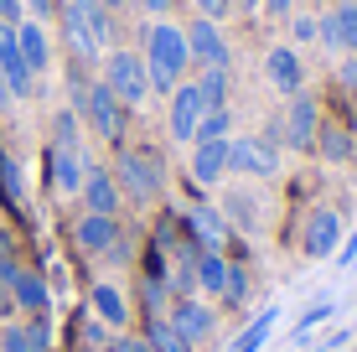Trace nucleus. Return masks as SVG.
Returning <instances> with one entry per match:
<instances>
[{"label":"nucleus","instance_id":"obj_46","mask_svg":"<svg viewBox=\"0 0 357 352\" xmlns=\"http://www.w3.org/2000/svg\"><path fill=\"white\" fill-rule=\"evenodd\" d=\"M233 10H259V0H233Z\"/></svg>","mask_w":357,"mask_h":352},{"label":"nucleus","instance_id":"obj_47","mask_svg":"<svg viewBox=\"0 0 357 352\" xmlns=\"http://www.w3.org/2000/svg\"><path fill=\"white\" fill-rule=\"evenodd\" d=\"M10 99V83H6V72H0V104H6Z\"/></svg>","mask_w":357,"mask_h":352},{"label":"nucleus","instance_id":"obj_30","mask_svg":"<svg viewBox=\"0 0 357 352\" xmlns=\"http://www.w3.org/2000/svg\"><path fill=\"white\" fill-rule=\"evenodd\" d=\"M0 197H6L10 208H21V202H26V192H21V166L10 161V155H0Z\"/></svg>","mask_w":357,"mask_h":352},{"label":"nucleus","instance_id":"obj_24","mask_svg":"<svg viewBox=\"0 0 357 352\" xmlns=\"http://www.w3.org/2000/svg\"><path fill=\"white\" fill-rule=\"evenodd\" d=\"M192 280L202 296H223V285H228V259L218 249H197V264H192Z\"/></svg>","mask_w":357,"mask_h":352},{"label":"nucleus","instance_id":"obj_22","mask_svg":"<svg viewBox=\"0 0 357 352\" xmlns=\"http://www.w3.org/2000/svg\"><path fill=\"white\" fill-rule=\"evenodd\" d=\"M47 347H52L47 316H31L26 326H6L0 332V352H47Z\"/></svg>","mask_w":357,"mask_h":352},{"label":"nucleus","instance_id":"obj_23","mask_svg":"<svg viewBox=\"0 0 357 352\" xmlns=\"http://www.w3.org/2000/svg\"><path fill=\"white\" fill-rule=\"evenodd\" d=\"M16 47H21V63L31 68V78L52 63V42H47L42 21H21V26H16Z\"/></svg>","mask_w":357,"mask_h":352},{"label":"nucleus","instance_id":"obj_40","mask_svg":"<svg viewBox=\"0 0 357 352\" xmlns=\"http://www.w3.org/2000/svg\"><path fill=\"white\" fill-rule=\"evenodd\" d=\"M21 16H26V10H21V0H0V21H10V26H21Z\"/></svg>","mask_w":357,"mask_h":352},{"label":"nucleus","instance_id":"obj_5","mask_svg":"<svg viewBox=\"0 0 357 352\" xmlns=\"http://www.w3.org/2000/svg\"><path fill=\"white\" fill-rule=\"evenodd\" d=\"M104 83L114 89V99L125 109H140L151 99V72H145V57H135V52H109L104 57Z\"/></svg>","mask_w":357,"mask_h":352},{"label":"nucleus","instance_id":"obj_39","mask_svg":"<svg viewBox=\"0 0 357 352\" xmlns=\"http://www.w3.org/2000/svg\"><path fill=\"white\" fill-rule=\"evenodd\" d=\"M259 10L275 16V21H290V0H259Z\"/></svg>","mask_w":357,"mask_h":352},{"label":"nucleus","instance_id":"obj_44","mask_svg":"<svg viewBox=\"0 0 357 352\" xmlns=\"http://www.w3.org/2000/svg\"><path fill=\"white\" fill-rule=\"evenodd\" d=\"M337 259H342V264H352V259H357V234L347 238V249H342V254H337Z\"/></svg>","mask_w":357,"mask_h":352},{"label":"nucleus","instance_id":"obj_27","mask_svg":"<svg viewBox=\"0 0 357 352\" xmlns=\"http://www.w3.org/2000/svg\"><path fill=\"white\" fill-rule=\"evenodd\" d=\"M275 321H280V311H275V306L259 311V316L243 326V337H238V347H233V352H259V347L269 342V332H275Z\"/></svg>","mask_w":357,"mask_h":352},{"label":"nucleus","instance_id":"obj_48","mask_svg":"<svg viewBox=\"0 0 357 352\" xmlns=\"http://www.w3.org/2000/svg\"><path fill=\"white\" fill-rule=\"evenodd\" d=\"M98 6H104V10H114V6H125V0H98Z\"/></svg>","mask_w":357,"mask_h":352},{"label":"nucleus","instance_id":"obj_35","mask_svg":"<svg viewBox=\"0 0 357 352\" xmlns=\"http://www.w3.org/2000/svg\"><path fill=\"white\" fill-rule=\"evenodd\" d=\"M10 270H16V259H0V316H16V296H10Z\"/></svg>","mask_w":357,"mask_h":352},{"label":"nucleus","instance_id":"obj_28","mask_svg":"<svg viewBox=\"0 0 357 352\" xmlns=\"http://www.w3.org/2000/svg\"><path fill=\"white\" fill-rule=\"evenodd\" d=\"M316 151H321L326 161H347V155H352V135L321 119V130H316Z\"/></svg>","mask_w":357,"mask_h":352},{"label":"nucleus","instance_id":"obj_15","mask_svg":"<svg viewBox=\"0 0 357 352\" xmlns=\"http://www.w3.org/2000/svg\"><path fill=\"white\" fill-rule=\"evenodd\" d=\"M83 202H89V213H104V217H119V181L109 166H89V176H83V192H78Z\"/></svg>","mask_w":357,"mask_h":352},{"label":"nucleus","instance_id":"obj_12","mask_svg":"<svg viewBox=\"0 0 357 352\" xmlns=\"http://www.w3.org/2000/svg\"><path fill=\"white\" fill-rule=\"evenodd\" d=\"M47 176L63 197H78L83 192V176H89V161H83L78 145H47Z\"/></svg>","mask_w":357,"mask_h":352},{"label":"nucleus","instance_id":"obj_36","mask_svg":"<svg viewBox=\"0 0 357 352\" xmlns=\"http://www.w3.org/2000/svg\"><path fill=\"white\" fill-rule=\"evenodd\" d=\"M192 10H197V16H207V21H223L233 10V0H192Z\"/></svg>","mask_w":357,"mask_h":352},{"label":"nucleus","instance_id":"obj_7","mask_svg":"<svg viewBox=\"0 0 357 352\" xmlns=\"http://www.w3.org/2000/svg\"><path fill=\"white\" fill-rule=\"evenodd\" d=\"M166 321L176 326L192 347H202L207 337L218 332V311L207 306V300H197V296H176V300H171V311H166Z\"/></svg>","mask_w":357,"mask_h":352},{"label":"nucleus","instance_id":"obj_25","mask_svg":"<svg viewBox=\"0 0 357 352\" xmlns=\"http://www.w3.org/2000/svg\"><path fill=\"white\" fill-rule=\"evenodd\" d=\"M145 347H151V352H197L166 316H151V321H145Z\"/></svg>","mask_w":357,"mask_h":352},{"label":"nucleus","instance_id":"obj_17","mask_svg":"<svg viewBox=\"0 0 357 352\" xmlns=\"http://www.w3.org/2000/svg\"><path fill=\"white\" fill-rule=\"evenodd\" d=\"M228 176V140H202L192 145V166H187V181L197 187H213V181Z\"/></svg>","mask_w":357,"mask_h":352},{"label":"nucleus","instance_id":"obj_29","mask_svg":"<svg viewBox=\"0 0 357 352\" xmlns=\"http://www.w3.org/2000/svg\"><path fill=\"white\" fill-rule=\"evenodd\" d=\"M228 130H233V109H207L202 125H197V135H192V145H202V140H228Z\"/></svg>","mask_w":357,"mask_h":352},{"label":"nucleus","instance_id":"obj_20","mask_svg":"<svg viewBox=\"0 0 357 352\" xmlns=\"http://www.w3.org/2000/svg\"><path fill=\"white\" fill-rule=\"evenodd\" d=\"M337 238H342V217L331 213V208H316V213H311V223H305L301 249L311 254V259H326V254H337Z\"/></svg>","mask_w":357,"mask_h":352},{"label":"nucleus","instance_id":"obj_6","mask_svg":"<svg viewBox=\"0 0 357 352\" xmlns=\"http://www.w3.org/2000/svg\"><path fill=\"white\" fill-rule=\"evenodd\" d=\"M228 171L254 176V181H275L280 176V145L264 135H238L228 140Z\"/></svg>","mask_w":357,"mask_h":352},{"label":"nucleus","instance_id":"obj_11","mask_svg":"<svg viewBox=\"0 0 357 352\" xmlns=\"http://www.w3.org/2000/svg\"><path fill=\"white\" fill-rule=\"evenodd\" d=\"M187 47H192V57L202 68H228L233 63V47H228V36L218 21H207V16H197L192 26H187Z\"/></svg>","mask_w":357,"mask_h":352},{"label":"nucleus","instance_id":"obj_31","mask_svg":"<svg viewBox=\"0 0 357 352\" xmlns=\"http://www.w3.org/2000/svg\"><path fill=\"white\" fill-rule=\"evenodd\" d=\"M223 217H238L243 228H259V208H254V197H243V192H228Z\"/></svg>","mask_w":357,"mask_h":352},{"label":"nucleus","instance_id":"obj_1","mask_svg":"<svg viewBox=\"0 0 357 352\" xmlns=\"http://www.w3.org/2000/svg\"><path fill=\"white\" fill-rule=\"evenodd\" d=\"M63 36L78 63H104L109 42H114V16L98 0H68L63 6Z\"/></svg>","mask_w":357,"mask_h":352},{"label":"nucleus","instance_id":"obj_16","mask_svg":"<svg viewBox=\"0 0 357 352\" xmlns=\"http://www.w3.org/2000/svg\"><path fill=\"white\" fill-rule=\"evenodd\" d=\"M89 311L109 326V332H125L130 326V300H125V290H119L114 280H98L89 290Z\"/></svg>","mask_w":357,"mask_h":352},{"label":"nucleus","instance_id":"obj_13","mask_svg":"<svg viewBox=\"0 0 357 352\" xmlns=\"http://www.w3.org/2000/svg\"><path fill=\"white\" fill-rule=\"evenodd\" d=\"M181 228H187V238H192L197 249H218V254H223V244H228V217H223V208H213V202L187 208Z\"/></svg>","mask_w":357,"mask_h":352},{"label":"nucleus","instance_id":"obj_32","mask_svg":"<svg viewBox=\"0 0 357 352\" xmlns=\"http://www.w3.org/2000/svg\"><path fill=\"white\" fill-rule=\"evenodd\" d=\"M223 300H228V306H243V300H249V270H243V264H228Z\"/></svg>","mask_w":357,"mask_h":352},{"label":"nucleus","instance_id":"obj_21","mask_svg":"<svg viewBox=\"0 0 357 352\" xmlns=\"http://www.w3.org/2000/svg\"><path fill=\"white\" fill-rule=\"evenodd\" d=\"M10 296H16V311H26V316H47V306H52V290H47L42 275L31 270H10Z\"/></svg>","mask_w":357,"mask_h":352},{"label":"nucleus","instance_id":"obj_14","mask_svg":"<svg viewBox=\"0 0 357 352\" xmlns=\"http://www.w3.org/2000/svg\"><path fill=\"white\" fill-rule=\"evenodd\" d=\"M202 114H207V104H202V93H197V83H176V93H171V119H166V125H171V140L192 145Z\"/></svg>","mask_w":357,"mask_h":352},{"label":"nucleus","instance_id":"obj_34","mask_svg":"<svg viewBox=\"0 0 357 352\" xmlns=\"http://www.w3.org/2000/svg\"><path fill=\"white\" fill-rule=\"evenodd\" d=\"M52 145H78V114L63 109V114L52 119Z\"/></svg>","mask_w":357,"mask_h":352},{"label":"nucleus","instance_id":"obj_18","mask_svg":"<svg viewBox=\"0 0 357 352\" xmlns=\"http://www.w3.org/2000/svg\"><path fill=\"white\" fill-rule=\"evenodd\" d=\"M264 78L275 83L285 99H295V93H301L305 68H301V57H295V47H269V52H264Z\"/></svg>","mask_w":357,"mask_h":352},{"label":"nucleus","instance_id":"obj_3","mask_svg":"<svg viewBox=\"0 0 357 352\" xmlns=\"http://www.w3.org/2000/svg\"><path fill=\"white\" fill-rule=\"evenodd\" d=\"M119 181V192L125 197H135L140 208H151L155 197H161V187H166V166H161V155L155 151H145V145H125L119 151V161L109 166Z\"/></svg>","mask_w":357,"mask_h":352},{"label":"nucleus","instance_id":"obj_26","mask_svg":"<svg viewBox=\"0 0 357 352\" xmlns=\"http://www.w3.org/2000/svg\"><path fill=\"white\" fill-rule=\"evenodd\" d=\"M197 93L207 109H228V68H202L197 72Z\"/></svg>","mask_w":357,"mask_h":352},{"label":"nucleus","instance_id":"obj_19","mask_svg":"<svg viewBox=\"0 0 357 352\" xmlns=\"http://www.w3.org/2000/svg\"><path fill=\"white\" fill-rule=\"evenodd\" d=\"M0 72L10 83V99H26L31 93V68L21 63V47H16V26L0 21Z\"/></svg>","mask_w":357,"mask_h":352},{"label":"nucleus","instance_id":"obj_33","mask_svg":"<svg viewBox=\"0 0 357 352\" xmlns=\"http://www.w3.org/2000/svg\"><path fill=\"white\" fill-rule=\"evenodd\" d=\"M331 311H337L331 300H321V306H311V311H305L301 321H295V342H301V337H311V332H316L321 321H331Z\"/></svg>","mask_w":357,"mask_h":352},{"label":"nucleus","instance_id":"obj_10","mask_svg":"<svg viewBox=\"0 0 357 352\" xmlns=\"http://www.w3.org/2000/svg\"><path fill=\"white\" fill-rule=\"evenodd\" d=\"M316 42L326 47V52H357V6H331L326 16H316Z\"/></svg>","mask_w":357,"mask_h":352},{"label":"nucleus","instance_id":"obj_4","mask_svg":"<svg viewBox=\"0 0 357 352\" xmlns=\"http://www.w3.org/2000/svg\"><path fill=\"white\" fill-rule=\"evenodd\" d=\"M78 114L89 119V130L104 135V140L125 135V104L114 99V89H109L104 78H98V83H78Z\"/></svg>","mask_w":357,"mask_h":352},{"label":"nucleus","instance_id":"obj_8","mask_svg":"<svg viewBox=\"0 0 357 352\" xmlns=\"http://www.w3.org/2000/svg\"><path fill=\"white\" fill-rule=\"evenodd\" d=\"M119 217H104V213H83L78 228H73V244H78L89 259H109V254H119Z\"/></svg>","mask_w":357,"mask_h":352},{"label":"nucleus","instance_id":"obj_37","mask_svg":"<svg viewBox=\"0 0 357 352\" xmlns=\"http://www.w3.org/2000/svg\"><path fill=\"white\" fill-rule=\"evenodd\" d=\"M290 36L295 42H316V16H290Z\"/></svg>","mask_w":357,"mask_h":352},{"label":"nucleus","instance_id":"obj_45","mask_svg":"<svg viewBox=\"0 0 357 352\" xmlns=\"http://www.w3.org/2000/svg\"><path fill=\"white\" fill-rule=\"evenodd\" d=\"M0 259H10V228L0 223Z\"/></svg>","mask_w":357,"mask_h":352},{"label":"nucleus","instance_id":"obj_9","mask_svg":"<svg viewBox=\"0 0 357 352\" xmlns=\"http://www.w3.org/2000/svg\"><path fill=\"white\" fill-rule=\"evenodd\" d=\"M280 130H285V140L290 151H316V130H321V109H316V99H305V93H295L290 109H285V119H280Z\"/></svg>","mask_w":357,"mask_h":352},{"label":"nucleus","instance_id":"obj_41","mask_svg":"<svg viewBox=\"0 0 357 352\" xmlns=\"http://www.w3.org/2000/svg\"><path fill=\"white\" fill-rule=\"evenodd\" d=\"M135 6H140V10H145V16H155V21H161V16H166V10H171V6H176V0H135Z\"/></svg>","mask_w":357,"mask_h":352},{"label":"nucleus","instance_id":"obj_43","mask_svg":"<svg viewBox=\"0 0 357 352\" xmlns=\"http://www.w3.org/2000/svg\"><path fill=\"white\" fill-rule=\"evenodd\" d=\"M342 83H347V89H357V52L342 63Z\"/></svg>","mask_w":357,"mask_h":352},{"label":"nucleus","instance_id":"obj_2","mask_svg":"<svg viewBox=\"0 0 357 352\" xmlns=\"http://www.w3.org/2000/svg\"><path fill=\"white\" fill-rule=\"evenodd\" d=\"M187 63H192L187 31L171 26V21H151V26H145V72H151V89L155 93H176Z\"/></svg>","mask_w":357,"mask_h":352},{"label":"nucleus","instance_id":"obj_38","mask_svg":"<svg viewBox=\"0 0 357 352\" xmlns=\"http://www.w3.org/2000/svg\"><path fill=\"white\" fill-rule=\"evenodd\" d=\"M109 352H151V347H145V337H125V332H114V337H109Z\"/></svg>","mask_w":357,"mask_h":352},{"label":"nucleus","instance_id":"obj_42","mask_svg":"<svg viewBox=\"0 0 357 352\" xmlns=\"http://www.w3.org/2000/svg\"><path fill=\"white\" fill-rule=\"evenodd\" d=\"M21 10H31V21H42V16H52V0H21Z\"/></svg>","mask_w":357,"mask_h":352}]
</instances>
